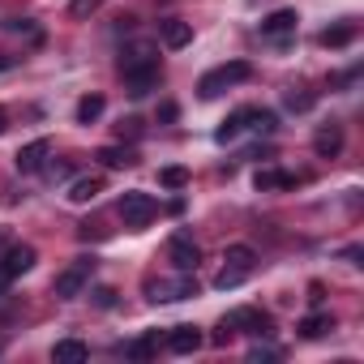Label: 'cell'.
I'll list each match as a JSON object with an SVG mask.
<instances>
[{"instance_id": "cell-1", "label": "cell", "mask_w": 364, "mask_h": 364, "mask_svg": "<svg viewBox=\"0 0 364 364\" xmlns=\"http://www.w3.org/2000/svg\"><path fill=\"white\" fill-rule=\"evenodd\" d=\"M120 77H124V90H129L133 99H146V95L159 86L163 65H159V56H154L150 48H133V52L120 56Z\"/></svg>"}, {"instance_id": "cell-2", "label": "cell", "mask_w": 364, "mask_h": 364, "mask_svg": "<svg viewBox=\"0 0 364 364\" xmlns=\"http://www.w3.org/2000/svg\"><path fill=\"white\" fill-rule=\"evenodd\" d=\"M249 77H253V65H249V60H232V65H219V69L202 73L198 95H202V99H219L223 90H232L236 82H249Z\"/></svg>"}, {"instance_id": "cell-3", "label": "cell", "mask_w": 364, "mask_h": 364, "mask_svg": "<svg viewBox=\"0 0 364 364\" xmlns=\"http://www.w3.org/2000/svg\"><path fill=\"white\" fill-rule=\"evenodd\" d=\"M253 262H257V253H253L249 245H232V249L223 253V270L215 274V287H219V291L240 287V283L253 274Z\"/></svg>"}, {"instance_id": "cell-4", "label": "cell", "mask_w": 364, "mask_h": 364, "mask_svg": "<svg viewBox=\"0 0 364 364\" xmlns=\"http://www.w3.org/2000/svg\"><path fill=\"white\" fill-rule=\"evenodd\" d=\"M159 215V202L150 198V193H141V189H129V193H120V219H124V228H146L150 219Z\"/></svg>"}, {"instance_id": "cell-5", "label": "cell", "mask_w": 364, "mask_h": 364, "mask_svg": "<svg viewBox=\"0 0 364 364\" xmlns=\"http://www.w3.org/2000/svg\"><path fill=\"white\" fill-rule=\"evenodd\" d=\"M35 249L31 245H14V249H5V257H0V296H5V287L14 283V279H22L31 266H35Z\"/></svg>"}, {"instance_id": "cell-6", "label": "cell", "mask_w": 364, "mask_h": 364, "mask_svg": "<svg viewBox=\"0 0 364 364\" xmlns=\"http://www.w3.org/2000/svg\"><path fill=\"white\" fill-rule=\"evenodd\" d=\"M90 270H95V257H77L69 270L56 274V296H60V300H77L82 287L90 283Z\"/></svg>"}, {"instance_id": "cell-7", "label": "cell", "mask_w": 364, "mask_h": 364, "mask_svg": "<svg viewBox=\"0 0 364 364\" xmlns=\"http://www.w3.org/2000/svg\"><path fill=\"white\" fill-rule=\"evenodd\" d=\"M223 321H228L232 330L249 334V338H266V334H274V321H270V313H262V309H232Z\"/></svg>"}, {"instance_id": "cell-8", "label": "cell", "mask_w": 364, "mask_h": 364, "mask_svg": "<svg viewBox=\"0 0 364 364\" xmlns=\"http://www.w3.org/2000/svg\"><path fill=\"white\" fill-rule=\"evenodd\" d=\"M167 262H171L176 270H198L202 253H198V245H193L189 232H176V236L167 240Z\"/></svg>"}, {"instance_id": "cell-9", "label": "cell", "mask_w": 364, "mask_h": 364, "mask_svg": "<svg viewBox=\"0 0 364 364\" xmlns=\"http://www.w3.org/2000/svg\"><path fill=\"white\" fill-rule=\"evenodd\" d=\"M48 154H52V141H48V137H35V141H26V146L14 154V163H18L22 176H35V171L48 167Z\"/></svg>"}, {"instance_id": "cell-10", "label": "cell", "mask_w": 364, "mask_h": 364, "mask_svg": "<svg viewBox=\"0 0 364 364\" xmlns=\"http://www.w3.org/2000/svg\"><path fill=\"white\" fill-rule=\"evenodd\" d=\"M296 26H300L296 9H274L262 18V39H287V35H296Z\"/></svg>"}, {"instance_id": "cell-11", "label": "cell", "mask_w": 364, "mask_h": 364, "mask_svg": "<svg viewBox=\"0 0 364 364\" xmlns=\"http://www.w3.org/2000/svg\"><path fill=\"white\" fill-rule=\"evenodd\" d=\"M202 343H206V334L198 326H171V334H167V351L171 355H193Z\"/></svg>"}, {"instance_id": "cell-12", "label": "cell", "mask_w": 364, "mask_h": 364, "mask_svg": "<svg viewBox=\"0 0 364 364\" xmlns=\"http://www.w3.org/2000/svg\"><path fill=\"white\" fill-rule=\"evenodd\" d=\"M198 296V283L189 279V270H180L176 283H150V300H189Z\"/></svg>"}, {"instance_id": "cell-13", "label": "cell", "mask_w": 364, "mask_h": 364, "mask_svg": "<svg viewBox=\"0 0 364 364\" xmlns=\"http://www.w3.org/2000/svg\"><path fill=\"white\" fill-rule=\"evenodd\" d=\"M159 39H163V48L180 52V48H189V43H193V26H189V22H180V18H163V22H159Z\"/></svg>"}, {"instance_id": "cell-14", "label": "cell", "mask_w": 364, "mask_h": 364, "mask_svg": "<svg viewBox=\"0 0 364 364\" xmlns=\"http://www.w3.org/2000/svg\"><path fill=\"white\" fill-rule=\"evenodd\" d=\"M313 150H317L321 159H334V154L343 150V124H321L317 137H313Z\"/></svg>"}, {"instance_id": "cell-15", "label": "cell", "mask_w": 364, "mask_h": 364, "mask_svg": "<svg viewBox=\"0 0 364 364\" xmlns=\"http://www.w3.org/2000/svg\"><path fill=\"white\" fill-rule=\"evenodd\" d=\"M249 112H253V107H236V112L215 129V141H223V146H228V141H236V137L249 129Z\"/></svg>"}, {"instance_id": "cell-16", "label": "cell", "mask_w": 364, "mask_h": 364, "mask_svg": "<svg viewBox=\"0 0 364 364\" xmlns=\"http://www.w3.org/2000/svg\"><path fill=\"white\" fill-rule=\"evenodd\" d=\"M52 360H56V364H82V360H90V347H86L82 338H60V343L52 347Z\"/></svg>"}, {"instance_id": "cell-17", "label": "cell", "mask_w": 364, "mask_h": 364, "mask_svg": "<svg viewBox=\"0 0 364 364\" xmlns=\"http://www.w3.org/2000/svg\"><path fill=\"white\" fill-rule=\"evenodd\" d=\"M296 180H300V176H291V171H274V167H262V171L253 176V185H257L262 193H270V189H296Z\"/></svg>"}, {"instance_id": "cell-18", "label": "cell", "mask_w": 364, "mask_h": 364, "mask_svg": "<svg viewBox=\"0 0 364 364\" xmlns=\"http://www.w3.org/2000/svg\"><path fill=\"white\" fill-rule=\"evenodd\" d=\"M99 193H103V180H95V176H82V180H73L69 202H73V206H86V202H95Z\"/></svg>"}, {"instance_id": "cell-19", "label": "cell", "mask_w": 364, "mask_h": 364, "mask_svg": "<svg viewBox=\"0 0 364 364\" xmlns=\"http://www.w3.org/2000/svg\"><path fill=\"white\" fill-rule=\"evenodd\" d=\"M330 330H334V317L330 313H309L300 321V338H326Z\"/></svg>"}, {"instance_id": "cell-20", "label": "cell", "mask_w": 364, "mask_h": 364, "mask_svg": "<svg viewBox=\"0 0 364 364\" xmlns=\"http://www.w3.org/2000/svg\"><path fill=\"white\" fill-rule=\"evenodd\" d=\"M103 107H107L103 95H86V99H77V112H73V116H77V124H95V120L103 116Z\"/></svg>"}, {"instance_id": "cell-21", "label": "cell", "mask_w": 364, "mask_h": 364, "mask_svg": "<svg viewBox=\"0 0 364 364\" xmlns=\"http://www.w3.org/2000/svg\"><path fill=\"white\" fill-rule=\"evenodd\" d=\"M99 163H103V167H133L137 154H133L129 146H103V150H99Z\"/></svg>"}, {"instance_id": "cell-22", "label": "cell", "mask_w": 364, "mask_h": 364, "mask_svg": "<svg viewBox=\"0 0 364 364\" xmlns=\"http://www.w3.org/2000/svg\"><path fill=\"white\" fill-rule=\"evenodd\" d=\"M355 39V26L351 22H343V26H330V31H321V48H347Z\"/></svg>"}, {"instance_id": "cell-23", "label": "cell", "mask_w": 364, "mask_h": 364, "mask_svg": "<svg viewBox=\"0 0 364 364\" xmlns=\"http://www.w3.org/2000/svg\"><path fill=\"white\" fill-rule=\"evenodd\" d=\"M154 351H159V334H146V338H137V343H129V347H124V355H129V360H150Z\"/></svg>"}, {"instance_id": "cell-24", "label": "cell", "mask_w": 364, "mask_h": 364, "mask_svg": "<svg viewBox=\"0 0 364 364\" xmlns=\"http://www.w3.org/2000/svg\"><path fill=\"white\" fill-rule=\"evenodd\" d=\"M159 185H163V189H185V185H189V171H185V167H163V171H159Z\"/></svg>"}, {"instance_id": "cell-25", "label": "cell", "mask_w": 364, "mask_h": 364, "mask_svg": "<svg viewBox=\"0 0 364 364\" xmlns=\"http://www.w3.org/2000/svg\"><path fill=\"white\" fill-rule=\"evenodd\" d=\"M249 120H253L249 129H257V133H274V129H279V116H274V112H266V107H253V112H249Z\"/></svg>"}, {"instance_id": "cell-26", "label": "cell", "mask_w": 364, "mask_h": 364, "mask_svg": "<svg viewBox=\"0 0 364 364\" xmlns=\"http://www.w3.org/2000/svg\"><path fill=\"white\" fill-rule=\"evenodd\" d=\"M99 5H103V0H73V5H69V14H73V18H86V14H95Z\"/></svg>"}, {"instance_id": "cell-27", "label": "cell", "mask_w": 364, "mask_h": 364, "mask_svg": "<svg viewBox=\"0 0 364 364\" xmlns=\"http://www.w3.org/2000/svg\"><path fill=\"white\" fill-rule=\"evenodd\" d=\"M287 107H291V112H309V107H313V95H296V90H287Z\"/></svg>"}, {"instance_id": "cell-28", "label": "cell", "mask_w": 364, "mask_h": 364, "mask_svg": "<svg viewBox=\"0 0 364 364\" xmlns=\"http://www.w3.org/2000/svg\"><path fill=\"white\" fill-rule=\"evenodd\" d=\"M120 137H141V120L137 116H129V120H120V129H116Z\"/></svg>"}, {"instance_id": "cell-29", "label": "cell", "mask_w": 364, "mask_h": 364, "mask_svg": "<svg viewBox=\"0 0 364 364\" xmlns=\"http://www.w3.org/2000/svg\"><path fill=\"white\" fill-rule=\"evenodd\" d=\"M95 300H99V309H112V304H116V291H112V287H99Z\"/></svg>"}, {"instance_id": "cell-30", "label": "cell", "mask_w": 364, "mask_h": 364, "mask_svg": "<svg viewBox=\"0 0 364 364\" xmlns=\"http://www.w3.org/2000/svg\"><path fill=\"white\" fill-rule=\"evenodd\" d=\"M176 116H180V107H176V103H163V107H159V120H163V124H171Z\"/></svg>"}, {"instance_id": "cell-31", "label": "cell", "mask_w": 364, "mask_h": 364, "mask_svg": "<svg viewBox=\"0 0 364 364\" xmlns=\"http://www.w3.org/2000/svg\"><path fill=\"white\" fill-rule=\"evenodd\" d=\"M321 296H326V287L321 283H309V304H321Z\"/></svg>"}, {"instance_id": "cell-32", "label": "cell", "mask_w": 364, "mask_h": 364, "mask_svg": "<svg viewBox=\"0 0 364 364\" xmlns=\"http://www.w3.org/2000/svg\"><path fill=\"white\" fill-rule=\"evenodd\" d=\"M274 355H279L274 347H253V355H249V360H274Z\"/></svg>"}, {"instance_id": "cell-33", "label": "cell", "mask_w": 364, "mask_h": 364, "mask_svg": "<svg viewBox=\"0 0 364 364\" xmlns=\"http://www.w3.org/2000/svg\"><path fill=\"white\" fill-rule=\"evenodd\" d=\"M343 257H347L351 266H360V245H351V249H343Z\"/></svg>"}, {"instance_id": "cell-34", "label": "cell", "mask_w": 364, "mask_h": 364, "mask_svg": "<svg viewBox=\"0 0 364 364\" xmlns=\"http://www.w3.org/2000/svg\"><path fill=\"white\" fill-rule=\"evenodd\" d=\"M18 65V56H9V52H0V73H5V69H14Z\"/></svg>"}, {"instance_id": "cell-35", "label": "cell", "mask_w": 364, "mask_h": 364, "mask_svg": "<svg viewBox=\"0 0 364 364\" xmlns=\"http://www.w3.org/2000/svg\"><path fill=\"white\" fill-rule=\"evenodd\" d=\"M9 129V116H5V107H0V133H5Z\"/></svg>"}]
</instances>
